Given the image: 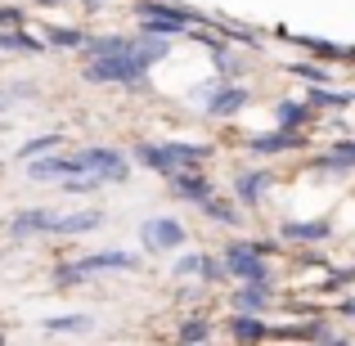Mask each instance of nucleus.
<instances>
[{
  "label": "nucleus",
  "instance_id": "f257e3e1",
  "mask_svg": "<svg viewBox=\"0 0 355 346\" xmlns=\"http://www.w3.org/2000/svg\"><path fill=\"white\" fill-rule=\"evenodd\" d=\"M104 225L99 207H77V211H50V207H18L9 216L14 239H45V234H63V239H81Z\"/></svg>",
  "mask_w": 355,
  "mask_h": 346
},
{
  "label": "nucleus",
  "instance_id": "f03ea898",
  "mask_svg": "<svg viewBox=\"0 0 355 346\" xmlns=\"http://www.w3.org/2000/svg\"><path fill=\"white\" fill-rule=\"evenodd\" d=\"M211 157H216V148L193 144V139H139L135 144V162L162 180H171L175 171H202Z\"/></svg>",
  "mask_w": 355,
  "mask_h": 346
},
{
  "label": "nucleus",
  "instance_id": "7ed1b4c3",
  "mask_svg": "<svg viewBox=\"0 0 355 346\" xmlns=\"http://www.w3.org/2000/svg\"><path fill=\"white\" fill-rule=\"evenodd\" d=\"M135 32L144 36H157V41H180V36H189L193 27H202L207 18L198 14V9L189 5H175V0H139L135 5Z\"/></svg>",
  "mask_w": 355,
  "mask_h": 346
},
{
  "label": "nucleus",
  "instance_id": "20e7f679",
  "mask_svg": "<svg viewBox=\"0 0 355 346\" xmlns=\"http://www.w3.org/2000/svg\"><path fill=\"white\" fill-rule=\"evenodd\" d=\"M108 270H117V275H135L139 257H135V252H126V248L86 252L81 261H63V266L54 270V288H81V284H90L95 275H108Z\"/></svg>",
  "mask_w": 355,
  "mask_h": 346
},
{
  "label": "nucleus",
  "instance_id": "39448f33",
  "mask_svg": "<svg viewBox=\"0 0 355 346\" xmlns=\"http://www.w3.org/2000/svg\"><path fill=\"white\" fill-rule=\"evenodd\" d=\"M148 72L153 68L135 54V45L126 54H95V59L81 63V81H90V86H144Z\"/></svg>",
  "mask_w": 355,
  "mask_h": 346
},
{
  "label": "nucleus",
  "instance_id": "423d86ee",
  "mask_svg": "<svg viewBox=\"0 0 355 346\" xmlns=\"http://www.w3.org/2000/svg\"><path fill=\"white\" fill-rule=\"evenodd\" d=\"M220 261H225L230 279L234 284H257V288H275V266H270L266 257H261L257 248H252V239H230L225 248L216 252Z\"/></svg>",
  "mask_w": 355,
  "mask_h": 346
},
{
  "label": "nucleus",
  "instance_id": "0eeeda50",
  "mask_svg": "<svg viewBox=\"0 0 355 346\" xmlns=\"http://www.w3.org/2000/svg\"><path fill=\"white\" fill-rule=\"evenodd\" d=\"M184 243H189V230H184L180 216H144L139 220V248L148 252V257H171V252H180Z\"/></svg>",
  "mask_w": 355,
  "mask_h": 346
},
{
  "label": "nucleus",
  "instance_id": "6e6552de",
  "mask_svg": "<svg viewBox=\"0 0 355 346\" xmlns=\"http://www.w3.org/2000/svg\"><path fill=\"white\" fill-rule=\"evenodd\" d=\"M77 157H81V175H90V180H99V184H126L130 180V157L113 144L77 148Z\"/></svg>",
  "mask_w": 355,
  "mask_h": 346
},
{
  "label": "nucleus",
  "instance_id": "1a4fd4ad",
  "mask_svg": "<svg viewBox=\"0 0 355 346\" xmlns=\"http://www.w3.org/2000/svg\"><path fill=\"white\" fill-rule=\"evenodd\" d=\"M202 113L207 117H216V121H230V117H239L243 108L252 104V90L248 86H239V81H225V86H211V90H202Z\"/></svg>",
  "mask_w": 355,
  "mask_h": 346
},
{
  "label": "nucleus",
  "instance_id": "9d476101",
  "mask_svg": "<svg viewBox=\"0 0 355 346\" xmlns=\"http://www.w3.org/2000/svg\"><path fill=\"white\" fill-rule=\"evenodd\" d=\"M306 144H311V139H306V130H288V126H275V130H257V135H248V153H257V157L302 153Z\"/></svg>",
  "mask_w": 355,
  "mask_h": 346
},
{
  "label": "nucleus",
  "instance_id": "9b49d317",
  "mask_svg": "<svg viewBox=\"0 0 355 346\" xmlns=\"http://www.w3.org/2000/svg\"><path fill=\"white\" fill-rule=\"evenodd\" d=\"M270 184H275V175H270L266 166H239L234 180H230V198H234L239 207L252 211V207H261V202H266Z\"/></svg>",
  "mask_w": 355,
  "mask_h": 346
},
{
  "label": "nucleus",
  "instance_id": "f8f14e48",
  "mask_svg": "<svg viewBox=\"0 0 355 346\" xmlns=\"http://www.w3.org/2000/svg\"><path fill=\"white\" fill-rule=\"evenodd\" d=\"M27 166V180H41V184H50V180H68V175H81V157L77 153H45V157H32V162H23Z\"/></svg>",
  "mask_w": 355,
  "mask_h": 346
},
{
  "label": "nucleus",
  "instance_id": "ddd939ff",
  "mask_svg": "<svg viewBox=\"0 0 355 346\" xmlns=\"http://www.w3.org/2000/svg\"><path fill=\"white\" fill-rule=\"evenodd\" d=\"M311 166L320 175H355V139H338L333 148L311 157Z\"/></svg>",
  "mask_w": 355,
  "mask_h": 346
},
{
  "label": "nucleus",
  "instance_id": "4468645a",
  "mask_svg": "<svg viewBox=\"0 0 355 346\" xmlns=\"http://www.w3.org/2000/svg\"><path fill=\"white\" fill-rule=\"evenodd\" d=\"M166 184H171V193H175L180 202H193V207H198V202H207L211 193H216L211 175H202V171H175Z\"/></svg>",
  "mask_w": 355,
  "mask_h": 346
},
{
  "label": "nucleus",
  "instance_id": "2eb2a0df",
  "mask_svg": "<svg viewBox=\"0 0 355 346\" xmlns=\"http://www.w3.org/2000/svg\"><path fill=\"white\" fill-rule=\"evenodd\" d=\"M198 211L211 220V225H220V230H243V220H248V216H243V207H239L234 198H225V193H211L207 202H198Z\"/></svg>",
  "mask_w": 355,
  "mask_h": 346
},
{
  "label": "nucleus",
  "instance_id": "dca6fc26",
  "mask_svg": "<svg viewBox=\"0 0 355 346\" xmlns=\"http://www.w3.org/2000/svg\"><path fill=\"white\" fill-rule=\"evenodd\" d=\"M230 306H234V315H266L270 306H275V288L239 284L234 293H230Z\"/></svg>",
  "mask_w": 355,
  "mask_h": 346
},
{
  "label": "nucleus",
  "instance_id": "f3484780",
  "mask_svg": "<svg viewBox=\"0 0 355 346\" xmlns=\"http://www.w3.org/2000/svg\"><path fill=\"white\" fill-rule=\"evenodd\" d=\"M329 234V220H279V243H324Z\"/></svg>",
  "mask_w": 355,
  "mask_h": 346
},
{
  "label": "nucleus",
  "instance_id": "a211bd4d",
  "mask_svg": "<svg viewBox=\"0 0 355 346\" xmlns=\"http://www.w3.org/2000/svg\"><path fill=\"white\" fill-rule=\"evenodd\" d=\"M230 338L239 346H261L270 338V324L261 315H230Z\"/></svg>",
  "mask_w": 355,
  "mask_h": 346
},
{
  "label": "nucleus",
  "instance_id": "6ab92c4d",
  "mask_svg": "<svg viewBox=\"0 0 355 346\" xmlns=\"http://www.w3.org/2000/svg\"><path fill=\"white\" fill-rule=\"evenodd\" d=\"M297 45H302L306 54H315V59H324V63H351V59H355V45L320 41V36H297Z\"/></svg>",
  "mask_w": 355,
  "mask_h": 346
},
{
  "label": "nucleus",
  "instance_id": "aec40b11",
  "mask_svg": "<svg viewBox=\"0 0 355 346\" xmlns=\"http://www.w3.org/2000/svg\"><path fill=\"white\" fill-rule=\"evenodd\" d=\"M306 104H311V113H320V108H333V113H342V108H355V90L311 86V90H306Z\"/></svg>",
  "mask_w": 355,
  "mask_h": 346
},
{
  "label": "nucleus",
  "instance_id": "412c9836",
  "mask_svg": "<svg viewBox=\"0 0 355 346\" xmlns=\"http://www.w3.org/2000/svg\"><path fill=\"white\" fill-rule=\"evenodd\" d=\"M311 104H306V99H279L275 104V121L279 126H288V130H306L311 126Z\"/></svg>",
  "mask_w": 355,
  "mask_h": 346
},
{
  "label": "nucleus",
  "instance_id": "4be33fe9",
  "mask_svg": "<svg viewBox=\"0 0 355 346\" xmlns=\"http://www.w3.org/2000/svg\"><path fill=\"white\" fill-rule=\"evenodd\" d=\"M284 72L297 77V81H306V86H333V68H324V63H315V59H293V63H284Z\"/></svg>",
  "mask_w": 355,
  "mask_h": 346
},
{
  "label": "nucleus",
  "instance_id": "5701e85b",
  "mask_svg": "<svg viewBox=\"0 0 355 346\" xmlns=\"http://www.w3.org/2000/svg\"><path fill=\"white\" fill-rule=\"evenodd\" d=\"M86 27H63V23H54V27H45V36H41V41L45 45H54V50H81V45H86Z\"/></svg>",
  "mask_w": 355,
  "mask_h": 346
},
{
  "label": "nucleus",
  "instance_id": "b1692460",
  "mask_svg": "<svg viewBox=\"0 0 355 346\" xmlns=\"http://www.w3.org/2000/svg\"><path fill=\"white\" fill-rule=\"evenodd\" d=\"M45 41L32 32H23V27H14V32H0V54H41Z\"/></svg>",
  "mask_w": 355,
  "mask_h": 346
},
{
  "label": "nucleus",
  "instance_id": "393cba45",
  "mask_svg": "<svg viewBox=\"0 0 355 346\" xmlns=\"http://www.w3.org/2000/svg\"><path fill=\"white\" fill-rule=\"evenodd\" d=\"M63 148V135L59 130H45V135H36V139H27V144H18V162H32V157H45V153H59Z\"/></svg>",
  "mask_w": 355,
  "mask_h": 346
},
{
  "label": "nucleus",
  "instance_id": "a878e982",
  "mask_svg": "<svg viewBox=\"0 0 355 346\" xmlns=\"http://www.w3.org/2000/svg\"><path fill=\"white\" fill-rule=\"evenodd\" d=\"M198 342H211V320L207 315H189V320L175 329V346H198Z\"/></svg>",
  "mask_w": 355,
  "mask_h": 346
},
{
  "label": "nucleus",
  "instance_id": "bb28decb",
  "mask_svg": "<svg viewBox=\"0 0 355 346\" xmlns=\"http://www.w3.org/2000/svg\"><path fill=\"white\" fill-rule=\"evenodd\" d=\"M41 329L54 333V338H59V333H90L95 320H90V315H50V320H41Z\"/></svg>",
  "mask_w": 355,
  "mask_h": 346
},
{
  "label": "nucleus",
  "instance_id": "cd10ccee",
  "mask_svg": "<svg viewBox=\"0 0 355 346\" xmlns=\"http://www.w3.org/2000/svg\"><path fill=\"white\" fill-rule=\"evenodd\" d=\"M198 284H202V288H220V284H234V279H230V270H225V261H220V257H211V252H202Z\"/></svg>",
  "mask_w": 355,
  "mask_h": 346
},
{
  "label": "nucleus",
  "instance_id": "c85d7f7f",
  "mask_svg": "<svg viewBox=\"0 0 355 346\" xmlns=\"http://www.w3.org/2000/svg\"><path fill=\"white\" fill-rule=\"evenodd\" d=\"M198 266H202V252H175L171 279H175V284H184V279H198Z\"/></svg>",
  "mask_w": 355,
  "mask_h": 346
},
{
  "label": "nucleus",
  "instance_id": "c756f323",
  "mask_svg": "<svg viewBox=\"0 0 355 346\" xmlns=\"http://www.w3.org/2000/svg\"><path fill=\"white\" fill-rule=\"evenodd\" d=\"M211 59H216V68H220V77H239V72H243V59H239V54H234V50H225V45H220V50H216V54H211Z\"/></svg>",
  "mask_w": 355,
  "mask_h": 346
},
{
  "label": "nucleus",
  "instance_id": "7c9ffc66",
  "mask_svg": "<svg viewBox=\"0 0 355 346\" xmlns=\"http://www.w3.org/2000/svg\"><path fill=\"white\" fill-rule=\"evenodd\" d=\"M95 189H104V184L90 180V175H68V180H63V193H77V198H86V193H95Z\"/></svg>",
  "mask_w": 355,
  "mask_h": 346
},
{
  "label": "nucleus",
  "instance_id": "2f4dec72",
  "mask_svg": "<svg viewBox=\"0 0 355 346\" xmlns=\"http://www.w3.org/2000/svg\"><path fill=\"white\" fill-rule=\"evenodd\" d=\"M14 27H23V9L0 5V32H14Z\"/></svg>",
  "mask_w": 355,
  "mask_h": 346
},
{
  "label": "nucleus",
  "instance_id": "473e14b6",
  "mask_svg": "<svg viewBox=\"0 0 355 346\" xmlns=\"http://www.w3.org/2000/svg\"><path fill=\"white\" fill-rule=\"evenodd\" d=\"M252 248L270 261V257H279V252H284V243H279V239H252Z\"/></svg>",
  "mask_w": 355,
  "mask_h": 346
},
{
  "label": "nucleus",
  "instance_id": "72a5a7b5",
  "mask_svg": "<svg viewBox=\"0 0 355 346\" xmlns=\"http://www.w3.org/2000/svg\"><path fill=\"white\" fill-rule=\"evenodd\" d=\"M302 346H347L342 333H329V338H315V342H302Z\"/></svg>",
  "mask_w": 355,
  "mask_h": 346
},
{
  "label": "nucleus",
  "instance_id": "f704fd0d",
  "mask_svg": "<svg viewBox=\"0 0 355 346\" xmlns=\"http://www.w3.org/2000/svg\"><path fill=\"white\" fill-rule=\"evenodd\" d=\"M338 311H342V315H347V320H355V297H347V302H342V306H338Z\"/></svg>",
  "mask_w": 355,
  "mask_h": 346
},
{
  "label": "nucleus",
  "instance_id": "c9c22d12",
  "mask_svg": "<svg viewBox=\"0 0 355 346\" xmlns=\"http://www.w3.org/2000/svg\"><path fill=\"white\" fill-rule=\"evenodd\" d=\"M9 104H14V99H9V90H0V113H9Z\"/></svg>",
  "mask_w": 355,
  "mask_h": 346
},
{
  "label": "nucleus",
  "instance_id": "e433bc0d",
  "mask_svg": "<svg viewBox=\"0 0 355 346\" xmlns=\"http://www.w3.org/2000/svg\"><path fill=\"white\" fill-rule=\"evenodd\" d=\"M45 5H59V0H45ZM86 5H99V0H86Z\"/></svg>",
  "mask_w": 355,
  "mask_h": 346
},
{
  "label": "nucleus",
  "instance_id": "4c0bfd02",
  "mask_svg": "<svg viewBox=\"0 0 355 346\" xmlns=\"http://www.w3.org/2000/svg\"><path fill=\"white\" fill-rule=\"evenodd\" d=\"M198 346H211V342H198Z\"/></svg>",
  "mask_w": 355,
  "mask_h": 346
}]
</instances>
